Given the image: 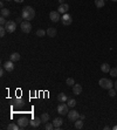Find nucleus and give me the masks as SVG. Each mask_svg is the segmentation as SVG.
Listing matches in <instances>:
<instances>
[{"mask_svg": "<svg viewBox=\"0 0 117 130\" xmlns=\"http://www.w3.org/2000/svg\"><path fill=\"white\" fill-rule=\"evenodd\" d=\"M83 128V120H77L75 121V129H82Z\"/></svg>", "mask_w": 117, "mask_h": 130, "instance_id": "obj_21", "label": "nucleus"}, {"mask_svg": "<svg viewBox=\"0 0 117 130\" xmlns=\"http://www.w3.org/2000/svg\"><path fill=\"white\" fill-rule=\"evenodd\" d=\"M6 22H7V21L5 20V18H4V17L0 18V25H1V26H5V25H6Z\"/></svg>", "mask_w": 117, "mask_h": 130, "instance_id": "obj_32", "label": "nucleus"}, {"mask_svg": "<svg viewBox=\"0 0 117 130\" xmlns=\"http://www.w3.org/2000/svg\"><path fill=\"white\" fill-rule=\"evenodd\" d=\"M53 124H54V128L56 130H60L61 129V125L63 124V120L61 117H55L53 121Z\"/></svg>", "mask_w": 117, "mask_h": 130, "instance_id": "obj_10", "label": "nucleus"}, {"mask_svg": "<svg viewBox=\"0 0 117 130\" xmlns=\"http://www.w3.org/2000/svg\"><path fill=\"white\" fill-rule=\"evenodd\" d=\"M36 35L39 36V38H42V36L47 35V31H45V29H37V31H36Z\"/></svg>", "mask_w": 117, "mask_h": 130, "instance_id": "obj_26", "label": "nucleus"}, {"mask_svg": "<svg viewBox=\"0 0 117 130\" xmlns=\"http://www.w3.org/2000/svg\"><path fill=\"white\" fill-rule=\"evenodd\" d=\"M57 101L59 102H67L68 101V96L64 94V93H61L57 95Z\"/></svg>", "mask_w": 117, "mask_h": 130, "instance_id": "obj_15", "label": "nucleus"}, {"mask_svg": "<svg viewBox=\"0 0 117 130\" xmlns=\"http://www.w3.org/2000/svg\"><path fill=\"white\" fill-rule=\"evenodd\" d=\"M73 92H74L75 95H80L81 93H82V86H81V84H74Z\"/></svg>", "mask_w": 117, "mask_h": 130, "instance_id": "obj_14", "label": "nucleus"}, {"mask_svg": "<svg viewBox=\"0 0 117 130\" xmlns=\"http://www.w3.org/2000/svg\"><path fill=\"white\" fill-rule=\"evenodd\" d=\"M68 11H69V5H68V4H66V3L62 4V5H60V6H59V8H57V12H59L60 14H66Z\"/></svg>", "mask_w": 117, "mask_h": 130, "instance_id": "obj_11", "label": "nucleus"}, {"mask_svg": "<svg viewBox=\"0 0 117 130\" xmlns=\"http://www.w3.org/2000/svg\"><path fill=\"white\" fill-rule=\"evenodd\" d=\"M40 117H41V121H42L44 123H47V122H48V120H49V115H48L47 113H44Z\"/></svg>", "mask_w": 117, "mask_h": 130, "instance_id": "obj_25", "label": "nucleus"}, {"mask_svg": "<svg viewBox=\"0 0 117 130\" xmlns=\"http://www.w3.org/2000/svg\"><path fill=\"white\" fill-rule=\"evenodd\" d=\"M22 19H23L22 17H21V18H17V24H21V22H22Z\"/></svg>", "mask_w": 117, "mask_h": 130, "instance_id": "obj_34", "label": "nucleus"}, {"mask_svg": "<svg viewBox=\"0 0 117 130\" xmlns=\"http://www.w3.org/2000/svg\"><path fill=\"white\" fill-rule=\"evenodd\" d=\"M41 122H42V121H41V117H33V118L29 121V124L33 128H37L40 125Z\"/></svg>", "mask_w": 117, "mask_h": 130, "instance_id": "obj_12", "label": "nucleus"}, {"mask_svg": "<svg viewBox=\"0 0 117 130\" xmlns=\"http://www.w3.org/2000/svg\"><path fill=\"white\" fill-rule=\"evenodd\" d=\"M111 1H114V3H116V1H117V0H111Z\"/></svg>", "mask_w": 117, "mask_h": 130, "instance_id": "obj_41", "label": "nucleus"}, {"mask_svg": "<svg viewBox=\"0 0 117 130\" xmlns=\"http://www.w3.org/2000/svg\"><path fill=\"white\" fill-rule=\"evenodd\" d=\"M61 22H62V25H64V26H69V25H71V22H73L71 15L68 14V13L62 14V17H61Z\"/></svg>", "mask_w": 117, "mask_h": 130, "instance_id": "obj_5", "label": "nucleus"}, {"mask_svg": "<svg viewBox=\"0 0 117 130\" xmlns=\"http://www.w3.org/2000/svg\"><path fill=\"white\" fill-rule=\"evenodd\" d=\"M5 70H6V69L4 68V67L0 69V76H4V74H5Z\"/></svg>", "mask_w": 117, "mask_h": 130, "instance_id": "obj_33", "label": "nucleus"}, {"mask_svg": "<svg viewBox=\"0 0 117 130\" xmlns=\"http://www.w3.org/2000/svg\"><path fill=\"white\" fill-rule=\"evenodd\" d=\"M68 120L69 121H71V122H75V121H77L79 118H80V114H79V111H76V110H74V109H71L68 113Z\"/></svg>", "mask_w": 117, "mask_h": 130, "instance_id": "obj_7", "label": "nucleus"}, {"mask_svg": "<svg viewBox=\"0 0 117 130\" xmlns=\"http://www.w3.org/2000/svg\"><path fill=\"white\" fill-rule=\"evenodd\" d=\"M49 19L54 22H57V21L61 20V17H60V13L57 11H52L49 13Z\"/></svg>", "mask_w": 117, "mask_h": 130, "instance_id": "obj_8", "label": "nucleus"}, {"mask_svg": "<svg viewBox=\"0 0 117 130\" xmlns=\"http://www.w3.org/2000/svg\"><path fill=\"white\" fill-rule=\"evenodd\" d=\"M1 17H4V18H6V17H8L11 14V12H10V10H7V8H1Z\"/></svg>", "mask_w": 117, "mask_h": 130, "instance_id": "obj_24", "label": "nucleus"}, {"mask_svg": "<svg viewBox=\"0 0 117 130\" xmlns=\"http://www.w3.org/2000/svg\"><path fill=\"white\" fill-rule=\"evenodd\" d=\"M67 104H68V107H69V108H71V109H73L74 107L76 106V101H75V100L74 99H68V101H67Z\"/></svg>", "mask_w": 117, "mask_h": 130, "instance_id": "obj_22", "label": "nucleus"}, {"mask_svg": "<svg viewBox=\"0 0 117 130\" xmlns=\"http://www.w3.org/2000/svg\"><path fill=\"white\" fill-rule=\"evenodd\" d=\"M6 28L4 27V26H1V27H0V36H1V38H4V36H5V34H6Z\"/></svg>", "mask_w": 117, "mask_h": 130, "instance_id": "obj_30", "label": "nucleus"}, {"mask_svg": "<svg viewBox=\"0 0 117 130\" xmlns=\"http://www.w3.org/2000/svg\"><path fill=\"white\" fill-rule=\"evenodd\" d=\"M28 123H29V121H28L27 117H21V118L18 120V124H19L20 129H25V128L28 125Z\"/></svg>", "mask_w": 117, "mask_h": 130, "instance_id": "obj_9", "label": "nucleus"}, {"mask_svg": "<svg viewBox=\"0 0 117 130\" xmlns=\"http://www.w3.org/2000/svg\"><path fill=\"white\" fill-rule=\"evenodd\" d=\"M45 129L46 130H53V129H55V128H54L53 123H48V122H47V123L45 124Z\"/></svg>", "mask_w": 117, "mask_h": 130, "instance_id": "obj_29", "label": "nucleus"}, {"mask_svg": "<svg viewBox=\"0 0 117 130\" xmlns=\"http://www.w3.org/2000/svg\"><path fill=\"white\" fill-rule=\"evenodd\" d=\"M110 75L112 76V77H116L117 76V67H114V68H111L110 69Z\"/></svg>", "mask_w": 117, "mask_h": 130, "instance_id": "obj_27", "label": "nucleus"}, {"mask_svg": "<svg viewBox=\"0 0 117 130\" xmlns=\"http://www.w3.org/2000/svg\"><path fill=\"white\" fill-rule=\"evenodd\" d=\"M104 1H105V0H95V6H96L97 8H102V7L104 6Z\"/></svg>", "mask_w": 117, "mask_h": 130, "instance_id": "obj_23", "label": "nucleus"}, {"mask_svg": "<svg viewBox=\"0 0 117 130\" xmlns=\"http://www.w3.org/2000/svg\"><path fill=\"white\" fill-rule=\"evenodd\" d=\"M115 89H116V90H117V81H116V82H115Z\"/></svg>", "mask_w": 117, "mask_h": 130, "instance_id": "obj_39", "label": "nucleus"}, {"mask_svg": "<svg viewBox=\"0 0 117 130\" xmlns=\"http://www.w3.org/2000/svg\"><path fill=\"white\" fill-rule=\"evenodd\" d=\"M0 7H1V8H4V1H1V3H0Z\"/></svg>", "mask_w": 117, "mask_h": 130, "instance_id": "obj_37", "label": "nucleus"}, {"mask_svg": "<svg viewBox=\"0 0 117 130\" xmlns=\"http://www.w3.org/2000/svg\"><path fill=\"white\" fill-rule=\"evenodd\" d=\"M116 93H117V90H116V89H112V88H111V89H109V95H110L111 97H114V96L116 95Z\"/></svg>", "mask_w": 117, "mask_h": 130, "instance_id": "obj_31", "label": "nucleus"}, {"mask_svg": "<svg viewBox=\"0 0 117 130\" xmlns=\"http://www.w3.org/2000/svg\"><path fill=\"white\" fill-rule=\"evenodd\" d=\"M66 83H67L68 86L73 87L74 84H75V81H74V79H73V77H68V79H67V81H66Z\"/></svg>", "mask_w": 117, "mask_h": 130, "instance_id": "obj_28", "label": "nucleus"}, {"mask_svg": "<svg viewBox=\"0 0 117 130\" xmlns=\"http://www.w3.org/2000/svg\"><path fill=\"white\" fill-rule=\"evenodd\" d=\"M14 1H15V3H19V4H20V3H22L23 0H14Z\"/></svg>", "mask_w": 117, "mask_h": 130, "instance_id": "obj_36", "label": "nucleus"}, {"mask_svg": "<svg viewBox=\"0 0 117 130\" xmlns=\"http://www.w3.org/2000/svg\"><path fill=\"white\" fill-rule=\"evenodd\" d=\"M84 117H86L84 115H80V118H81V120H84Z\"/></svg>", "mask_w": 117, "mask_h": 130, "instance_id": "obj_38", "label": "nucleus"}, {"mask_svg": "<svg viewBox=\"0 0 117 130\" xmlns=\"http://www.w3.org/2000/svg\"><path fill=\"white\" fill-rule=\"evenodd\" d=\"M98 84H100V86L102 87L103 89H111V88H112V86H114L112 81L109 80V79H105V77L101 79L100 81H98Z\"/></svg>", "mask_w": 117, "mask_h": 130, "instance_id": "obj_2", "label": "nucleus"}, {"mask_svg": "<svg viewBox=\"0 0 117 130\" xmlns=\"http://www.w3.org/2000/svg\"><path fill=\"white\" fill-rule=\"evenodd\" d=\"M59 4H60V5H62V4H64V0H59Z\"/></svg>", "mask_w": 117, "mask_h": 130, "instance_id": "obj_35", "label": "nucleus"}, {"mask_svg": "<svg viewBox=\"0 0 117 130\" xmlns=\"http://www.w3.org/2000/svg\"><path fill=\"white\" fill-rule=\"evenodd\" d=\"M47 35H48L49 38H54V36L56 35V29L54 27H49L47 29Z\"/></svg>", "mask_w": 117, "mask_h": 130, "instance_id": "obj_16", "label": "nucleus"}, {"mask_svg": "<svg viewBox=\"0 0 117 130\" xmlns=\"http://www.w3.org/2000/svg\"><path fill=\"white\" fill-rule=\"evenodd\" d=\"M7 129L8 130H19L20 129V127H19V124H15V123H10L8 125H7Z\"/></svg>", "mask_w": 117, "mask_h": 130, "instance_id": "obj_20", "label": "nucleus"}, {"mask_svg": "<svg viewBox=\"0 0 117 130\" xmlns=\"http://www.w3.org/2000/svg\"><path fill=\"white\" fill-rule=\"evenodd\" d=\"M10 60L13 62L19 61V60H20V54H19V53H13V54L10 56Z\"/></svg>", "mask_w": 117, "mask_h": 130, "instance_id": "obj_18", "label": "nucleus"}, {"mask_svg": "<svg viewBox=\"0 0 117 130\" xmlns=\"http://www.w3.org/2000/svg\"><path fill=\"white\" fill-rule=\"evenodd\" d=\"M20 27H21V31H22L23 33H29V32L32 31V25H30V22L28 20L22 21L20 24Z\"/></svg>", "mask_w": 117, "mask_h": 130, "instance_id": "obj_6", "label": "nucleus"}, {"mask_svg": "<svg viewBox=\"0 0 117 130\" xmlns=\"http://www.w3.org/2000/svg\"><path fill=\"white\" fill-rule=\"evenodd\" d=\"M114 129H115V130H117V125H116V127H114Z\"/></svg>", "mask_w": 117, "mask_h": 130, "instance_id": "obj_40", "label": "nucleus"}, {"mask_svg": "<svg viewBox=\"0 0 117 130\" xmlns=\"http://www.w3.org/2000/svg\"><path fill=\"white\" fill-rule=\"evenodd\" d=\"M6 1H11V0H6Z\"/></svg>", "mask_w": 117, "mask_h": 130, "instance_id": "obj_42", "label": "nucleus"}, {"mask_svg": "<svg viewBox=\"0 0 117 130\" xmlns=\"http://www.w3.org/2000/svg\"><path fill=\"white\" fill-rule=\"evenodd\" d=\"M21 17L25 19V20L30 21L32 19L35 18V11L33 10V7L30 6H26L22 8V13H21Z\"/></svg>", "mask_w": 117, "mask_h": 130, "instance_id": "obj_1", "label": "nucleus"}, {"mask_svg": "<svg viewBox=\"0 0 117 130\" xmlns=\"http://www.w3.org/2000/svg\"><path fill=\"white\" fill-rule=\"evenodd\" d=\"M68 104H66V102H60V104L57 106V113L60 115H68L69 110H68Z\"/></svg>", "mask_w": 117, "mask_h": 130, "instance_id": "obj_3", "label": "nucleus"}, {"mask_svg": "<svg viewBox=\"0 0 117 130\" xmlns=\"http://www.w3.org/2000/svg\"><path fill=\"white\" fill-rule=\"evenodd\" d=\"M4 68L6 69V72H13L14 70V62L13 61H6L4 63Z\"/></svg>", "mask_w": 117, "mask_h": 130, "instance_id": "obj_13", "label": "nucleus"}, {"mask_svg": "<svg viewBox=\"0 0 117 130\" xmlns=\"http://www.w3.org/2000/svg\"><path fill=\"white\" fill-rule=\"evenodd\" d=\"M12 103H13L14 107H17V108H20V107H22L23 101H22L21 99H14L13 101H12Z\"/></svg>", "mask_w": 117, "mask_h": 130, "instance_id": "obj_17", "label": "nucleus"}, {"mask_svg": "<svg viewBox=\"0 0 117 130\" xmlns=\"http://www.w3.org/2000/svg\"><path fill=\"white\" fill-rule=\"evenodd\" d=\"M110 66H109V63H103V65L101 66V70L103 73H109L110 72Z\"/></svg>", "mask_w": 117, "mask_h": 130, "instance_id": "obj_19", "label": "nucleus"}, {"mask_svg": "<svg viewBox=\"0 0 117 130\" xmlns=\"http://www.w3.org/2000/svg\"><path fill=\"white\" fill-rule=\"evenodd\" d=\"M4 27L6 28L7 33H13V32L17 29V22H15V21H13V20H8Z\"/></svg>", "mask_w": 117, "mask_h": 130, "instance_id": "obj_4", "label": "nucleus"}]
</instances>
